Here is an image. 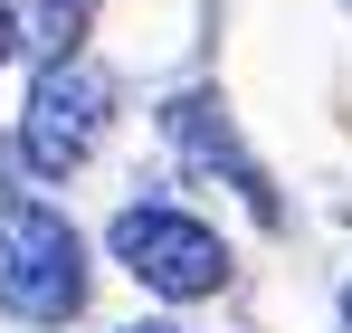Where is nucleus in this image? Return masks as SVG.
Instances as JSON below:
<instances>
[{
  "label": "nucleus",
  "instance_id": "6e6552de",
  "mask_svg": "<svg viewBox=\"0 0 352 333\" xmlns=\"http://www.w3.org/2000/svg\"><path fill=\"white\" fill-rule=\"evenodd\" d=\"M343 324H352V286H343Z\"/></svg>",
  "mask_w": 352,
  "mask_h": 333
},
{
  "label": "nucleus",
  "instance_id": "39448f33",
  "mask_svg": "<svg viewBox=\"0 0 352 333\" xmlns=\"http://www.w3.org/2000/svg\"><path fill=\"white\" fill-rule=\"evenodd\" d=\"M86 19H96V0H19V29H29V48L67 57L86 39Z\"/></svg>",
  "mask_w": 352,
  "mask_h": 333
},
{
  "label": "nucleus",
  "instance_id": "20e7f679",
  "mask_svg": "<svg viewBox=\"0 0 352 333\" xmlns=\"http://www.w3.org/2000/svg\"><path fill=\"white\" fill-rule=\"evenodd\" d=\"M162 124H172V143H181L200 171H229V191L257 210V219H276V191H267V171L238 153V124H229V105H219V96H172V114H162Z\"/></svg>",
  "mask_w": 352,
  "mask_h": 333
},
{
  "label": "nucleus",
  "instance_id": "0eeeda50",
  "mask_svg": "<svg viewBox=\"0 0 352 333\" xmlns=\"http://www.w3.org/2000/svg\"><path fill=\"white\" fill-rule=\"evenodd\" d=\"M133 333H172V324H133Z\"/></svg>",
  "mask_w": 352,
  "mask_h": 333
},
{
  "label": "nucleus",
  "instance_id": "f03ea898",
  "mask_svg": "<svg viewBox=\"0 0 352 333\" xmlns=\"http://www.w3.org/2000/svg\"><path fill=\"white\" fill-rule=\"evenodd\" d=\"M105 114H115V76H105L86 48L48 57L38 86H29V105H19V153H29V171H48V181L76 171L86 153H96Z\"/></svg>",
  "mask_w": 352,
  "mask_h": 333
},
{
  "label": "nucleus",
  "instance_id": "f257e3e1",
  "mask_svg": "<svg viewBox=\"0 0 352 333\" xmlns=\"http://www.w3.org/2000/svg\"><path fill=\"white\" fill-rule=\"evenodd\" d=\"M76 305H86V248H76V228L0 181V314L67 324Z\"/></svg>",
  "mask_w": 352,
  "mask_h": 333
},
{
  "label": "nucleus",
  "instance_id": "423d86ee",
  "mask_svg": "<svg viewBox=\"0 0 352 333\" xmlns=\"http://www.w3.org/2000/svg\"><path fill=\"white\" fill-rule=\"evenodd\" d=\"M10 48H29V29H19V19H10V0H0V57Z\"/></svg>",
  "mask_w": 352,
  "mask_h": 333
},
{
  "label": "nucleus",
  "instance_id": "7ed1b4c3",
  "mask_svg": "<svg viewBox=\"0 0 352 333\" xmlns=\"http://www.w3.org/2000/svg\"><path fill=\"white\" fill-rule=\"evenodd\" d=\"M115 257L153 286V295H172V305L219 295V277H229V248L200 219H181V210H124L115 219Z\"/></svg>",
  "mask_w": 352,
  "mask_h": 333
}]
</instances>
